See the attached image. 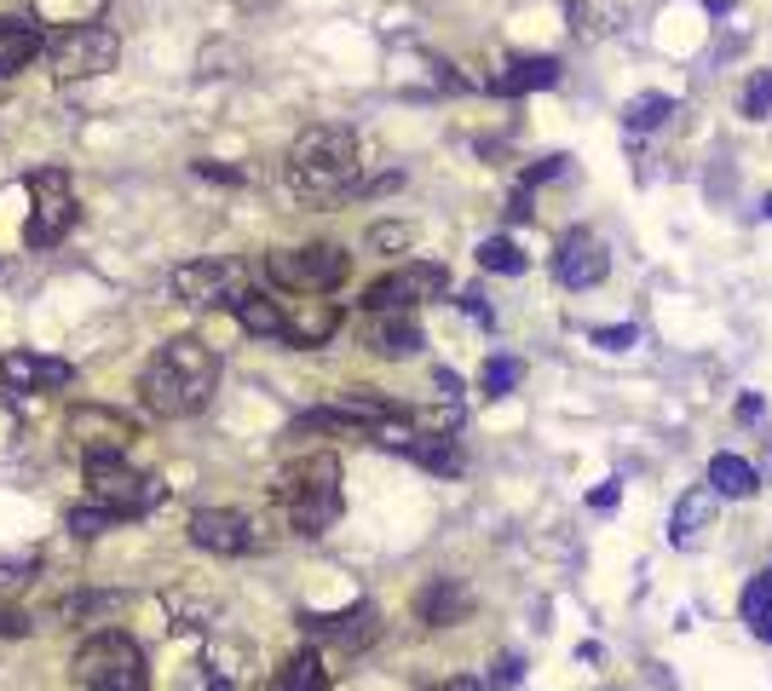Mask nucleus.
<instances>
[{
	"instance_id": "nucleus-1",
	"label": "nucleus",
	"mask_w": 772,
	"mask_h": 691,
	"mask_svg": "<svg viewBox=\"0 0 772 691\" xmlns=\"http://www.w3.org/2000/svg\"><path fill=\"white\" fill-rule=\"evenodd\" d=\"M214 387H219V352L203 340H190V334L167 340L139 374V398L156 421H185V415L208 409Z\"/></svg>"
},
{
	"instance_id": "nucleus-2",
	"label": "nucleus",
	"mask_w": 772,
	"mask_h": 691,
	"mask_svg": "<svg viewBox=\"0 0 772 691\" xmlns=\"http://www.w3.org/2000/svg\"><path fill=\"white\" fill-rule=\"evenodd\" d=\"M358 173H363V162H358V133L352 127H306L289 145L283 185L300 202H317L323 207V202H341V196L363 191Z\"/></svg>"
},
{
	"instance_id": "nucleus-3",
	"label": "nucleus",
	"mask_w": 772,
	"mask_h": 691,
	"mask_svg": "<svg viewBox=\"0 0 772 691\" xmlns=\"http://www.w3.org/2000/svg\"><path fill=\"white\" fill-rule=\"evenodd\" d=\"M277 513L294 536H323L341 518V461L306 456L277 478Z\"/></svg>"
},
{
	"instance_id": "nucleus-4",
	"label": "nucleus",
	"mask_w": 772,
	"mask_h": 691,
	"mask_svg": "<svg viewBox=\"0 0 772 691\" xmlns=\"http://www.w3.org/2000/svg\"><path fill=\"white\" fill-rule=\"evenodd\" d=\"M76 691H150L145 651L133 645L121 629L92 634V640L76 651Z\"/></svg>"
},
{
	"instance_id": "nucleus-5",
	"label": "nucleus",
	"mask_w": 772,
	"mask_h": 691,
	"mask_svg": "<svg viewBox=\"0 0 772 691\" xmlns=\"http://www.w3.org/2000/svg\"><path fill=\"white\" fill-rule=\"evenodd\" d=\"M121 58L116 29L105 23H76V29H52L47 35V69L58 81H92V76H110Z\"/></svg>"
},
{
	"instance_id": "nucleus-6",
	"label": "nucleus",
	"mask_w": 772,
	"mask_h": 691,
	"mask_svg": "<svg viewBox=\"0 0 772 691\" xmlns=\"http://www.w3.org/2000/svg\"><path fill=\"white\" fill-rule=\"evenodd\" d=\"M265 276L289 294H329L352 276V254L334 242H306V249H277L265 260Z\"/></svg>"
},
{
	"instance_id": "nucleus-7",
	"label": "nucleus",
	"mask_w": 772,
	"mask_h": 691,
	"mask_svg": "<svg viewBox=\"0 0 772 691\" xmlns=\"http://www.w3.org/2000/svg\"><path fill=\"white\" fill-rule=\"evenodd\" d=\"M254 680H260V656H254V645H248V640L219 634V640H208V645L185 663L179 691H254Z\"/></svg>"
},
{
	"instance_id": "nucleus-8",
	"label": "nucleus",
	"mask_w": 772,
	"mask_h": 691,
	"mask_svg": "<svg viewBox=\"0 0 772 691\" xmlns=\"http://www.w3.org/2000/svg\"><path fill=\"white\" fill-rule=\"evenodd\" d=\"M87 502L110 507L116 518H145L162 502V484L150 473H133L121 456H87Z\"/></svg>"
},
{
	"instance_id": "nucleus-9",
	"label": "nucleus",
	"mask_w": 772,
	"mask_h": 691,
	"mask_svg": "<svg viewBox=\"0 0 772 691\" xmlns=\"http://www.w3.org/2000/svg\"><path fill=\"white\" fill-rule=\"evenodd\" d=\"M29 249H52V242L70 236L76 225V185H70V173H58V167H41V173H29Z\"/></svg>"
},
{
	"instance_id": "nucleus-10",
	"label": "nucleus",
	"mask_w": 772,
	"mask_h": 691,
	"mask_svg": "<svg viewBox=\"0 0 772 691\" xmlns=\"http://www.w3.org/2000/svg\"><path fill=\"white\" fill-rule=\"evenodd\" d=\"M174 294L196 311H237L254 289H248V276L243 265H231V260H190L174 271Z\"/></svg>"
},
{
	"instance_id": "nucleus-11",
	"label": "nucleus",
	"mask_w": 772,
	"mask_h": 691,
	"mask_svg": "<svg viewBox=\"0 0 772 691\" xmlns=\"http://www.w3.org/2000/svg\"><path fill=\"white\" fill-rule=\"evenodd\" d=\"M444 289H450V271L439 260H410V265L387 271L381 283H369L363 311H416L421 300H439Z\"/></svg>"
},
{
	"instance_id": "nucleus-12",
	"label": "nucleus",
	"mask_w": 772,
	"mask_h": 691,
	"mask_svg": "<svg viewBox=\"0 0 772 691\" xmlns=\"http://www.w3.org/2000/svg\"><path fill=\"white\" fill-rule=\"evenodd\" d=\"M190 542L203 547V553H219V559H243V553L260 547L254 518L237 513V507H203V513H190Z\"/></svg>"
},
{
	"instance_id": "nucleus-13",
	"label": "nucleus",
	"mask_w": 772,
	"mask_h": 691,
	"mask_svg": "<svg viewBox=\"0 0 772 691\" xmlns=\"http://www.w3.org/2000/svg\"><path fill=\"white\" fill-rule=\"evenodd\" d=\"M606 271H612V254H606V242H599L594 231H570L559 242L554 276L565 289H594V283H606Z\"/></svg>"
},
{
	"instance_id": "nucleus-14",
	"label": "nucleus",
	"mask_w": 772,
	"mask_h": 691,
	"mask_svg": "<svg viewBox=\"0 0 772 691\" xmlns=\"http://www.w3.org/2000/svg\"><path fill=\"white\" fill-rule=\"evenodd\" d=\"M76 380L70 358H47V352H12L0 363V387L7 392H63Z\"/></svg>"
},
{
	"instance_id": "nucleus-15",
	"label": "nucleus",
	"mask_w": 772,
	"mask_h": 691,
	"mask_svg": "<svg viewBox=\"0 0 772 691\" xmlns=\"http://www.w3.org/2000/svg\"><path fill=\"white\" fill-rule=\"evenodd\" d=\"M70 432H76V444H81V456H127V444L139 438L127 415L98 409V403H87V409L70 415Z\"/></svg>"
},
{
	"instance_id": "nucleus-16",
	"label": "nucleus",
	"mask_w": 772,
	"mask_h": 691,
	"mask_svg": "<svg viewBox=\"0 0 772 691\" xmlns=\"http://www.w3.org/2000/svg\"><path fill=\"white\" fill-rule=\"evenodd\" d=\"M363 346L375 358H416L421 352V323L416 311H363Z\"/></svg>"
},
{
	"instance_id": "nucleus-17",
	"label": "nucleus",
	"mask_w": 772,
	"mask_h": 691,
	"mask_svg": "<svg viewBox=\"0 0 772 691\" xmlns=\"http://www.w3.org/2000/svg\"><path fill=\"white\" fill-rule=\"evenodd\" d=\"M300 629H306L317 645H341V651H363L369 640H375V605H352V611H306L300 616Z\"/></svg>"
},
{
	"instance_id": "nucleus-18",
	"label": "nucleus",
	"mask_w": 772,
	"mask_h": 691,
	"mask_svg": "<svg viewBox=\"0 0 772 691\" xmlns=\"http://www.w3.org/2000/svg\"><path fill=\"white\" fill-rule=\"evenodd\" d=\"M467 611H473V594H467L456 576H432L416 594V616L427 622V629H456Z\"/></svg>"
},
{
	"instance_id": "nucleus-19",
	"label": "nucleus",
	"mask_w": 772,
	"mask_h": 691,
	"mask_svg": "<svg viewBox=\"0 0 772 691\" xmlns=\"http://www.w3.org/2000/svg\"><path fill=\"white\" fill-rule=\"evenodd\" d=\"M36 52H47V35L36 18H0V81L18 76Z\"/></svg>"
},
{
	"instance_id": "nucleus-20",
	"label": "nucleus",
	"mask_w": 772,
	"mask_h": 691,
	"mask_svg": "<svg viewBox=\"0 0 772 691\" xmlns=\"http://www.w3.org/2000/svg\"><path fill=\"white\" fill-rule=\"evenodd\" d=\"M554 81H559V58H514L501 76H490V93L519 98V93H543Z\"/></svg>"
},
{
	"instance_id": "nucleus-21",
	"label": "nucleus",
	"mask_w": 772,
	"mask_h": 691,
	"mask_svg": "<svg viewBox=\"0 0 772 691\" xmlns=\"http://www.w3.org/2000/svg\"><path fill=\"white\" fill-rule=\"evenodd\" d=\"M334 329H341V311H334L329 300H294L289 311V346H323Z\"/></svg>"
},
{
	"instance_id": "nucleus-22",
	"label": "nucleus",
	"mask_w": 772,
	"mask_h": 691,
	"mask_svg": "<svg viewBox=\"0 0 772 691\" xmlns=\"http://www.w3.org/2000/svg\"><path fill=\"white\" fill-rule=\"evenodd\" d=\"M715 507H721V490H715V484H692V490L675 502V518H668V536H675V542H692V536H697V531L715 518Z\"/></svg>"
},
{
	"instance_id": "nucleus-23",
	"label": "nucleus",
	"mask_w": 772,
	"mask_h": 691,
	"mask_svg": "<svg viewBox=\"0 0 772 691\" xmlns=\"http://www.w3.org/2000/svg\"><path fill=\"white\" fill-rule=\"evenodd\" d=\"M272 691H329V663H323V651H317V645L294 651L289 663L277 669Z\"/></svg>"
},
{
	"instance_id": "nucleus-24",
	"label": "nucleus",
	"mask_w": 772,
	"mask_h": 691,
	"mask_svg": "<svg viewBox=\"0 0 772 691\" xmlns=\"http://www.w3.org/2000/svg\"><path fill=\"white\" fill-rule=\"evenodd\" d=\"M110 0H29L36 23H52V29H76V23H98Z\"/></svg>"
},
{
	"instance_id": "nucleus-25",
	"label": "nucleus",
	"mask_w": 772,
	"mask_h": 691,
	"mask_svg": "<svg viewBox=\"0 0 772 691\" xmlns=\"http://www.w3.org/2000/svg\"><path fill=\"white\" fill-rule=\"evenodd\" d=\"M404 456H410V461H421L427 473H461V449H456V438H450V432H416Z\"/></svg>"
},
{
	"instance_id": "nucleus-26",
	"label": "nucleus",
	"mask_w": 772,
	"mask_h": 691,
	"mask_svg": "<svg viewBox=\"0 0 772 691\" xmlns=\"http://www.w3.org/2000/svg\"><path fill=\"white\" fill-rule=\"evenodd\" d=\"M231 318H237L248 334H265V340H283V334H289V311H277L265 294H248L237 311H231Z\"/></svg>"
},
{
	"instance_id": "nucleus-27",
	"label": "nucleus",
	"mask_w": 772,
	"mask_h": 691,
	"mask_svg": "<svg viewBox=\"0 0 772 691\" xmlns=\"http://www.w3.org/2000/svg\"><path fill=\"white\" fill-rule=\"evenodd\" d=\"M710 484H715V490L721 496H732V502H744V496H755V467L744 461V456H715L710 461Z\"/></svg>"
},
{
	"instance_id": "nucleus-28",
	"label": "nucleus",
	"mask_w": 772,
	"mask_h": 691,
	"mask_svg": "<svg viewBox=\"0 0 772 691\" xmlns=\"http://www.w3.org/2000/svg\"><path fill=\"white\" fill-rule=\"evenodd\" d=\"M744 622H750V634L772 645V565L744 587Z\"/></svg>"
},
{
	"instance_id": "nucleus-29",
	"label": "nucleus",
	"mask_w": 772,
	"mask_h": 691,
	"mask_svg": "<svg viewBox=\"0 0 772 691\" xmlns=\"http://www.w3.org/2000/svg\"><path fill=\"white\" fill-rule=\"evenodd\" d=\"M663 116H675V98L668 93H641V98H628V110H623L628 133H652Z\"/></svg>"
},
{
	"instance_id": "nucleus-30",
	"label": "nucleus",
	"mask_w": 772,
	"mask_h": 691,
	"mask_svg": "<svg viewBox=\"0 0 772 691\" xmlns=\"http://www.w3.org/2000/svg\"><path fill=\"white\" fill-rule=\"evenodd\" d=\"M36 553H18V559H0V611H18L12 600L29 587V576H36Z\"/></svg>"
},
{
	"instance_id": "nucleus-31",
	"label": "nucleus",
	"mask_w": 772,
	"mask_h": 691,
	"mask_svg": "<svg viewBox=\"0 0 772 691\" xmlns=\"http://www.w3.org/2000/svg\"><path fill=\"white\" fill-rule=\"evenodd\" d=\"M519 380H525V363H519V358H490L485 374H479V392H485V398H508Z\"/></svg>"
},
{
	"instance_id": "nucleus-32",
	"label": "nucleus",
	"mask_w": 772,
	"mask_h": 691,
	"mask_svg": "<svg viewBox=\"0 0 772 691\" xmlns=\"http://www.w3.org/2000/svg\"><path fill=\"white\" fill-rule=\"evenodd\" d=\"M479 265L485 271H501V276H519L525 271V254H519V242L490 236V242H479Z\"/></svg>"
},
{
	"instance_id": "nucleus-33",
	"label": "nucleus",
	"mask_w": 772,
	"mask_h": 691,
	"mask_svg": "<svg viewBox=\"0 0 772 691\" xmlns=\"http://www.w3.org/2000/svg\"><path fill=\"white\" fill-rule=\"evenodd\" d=\"M110 525H116V513H110V507H98V502H81V507H70V531H76L81 542L105 536Z\"/></svg>"
},
{
	"instance_id": "nucleus-34",
	"label": "nucleus",
	"mask_w": 772,
	"mask_h": 691,
	"mask_svg": "<svg viewBox=\"0 0 772 691\" xmlns=\"http://www.w3.org/2000/svg\"><path fill=\"white\" fill-rule=\"evenodd\" d=\"M766 110H772V69H755L750 87H744V116H750V121H761Z\"/></svg>"
},
{
	"instance_id": "nucleus-35",
	"label": "nucleus",
	"mask_w": 772,
	"mask_h": 691,
	"mask_svg": "<svg viewBox=\"0 0 772 691\" xmlns=\"http://www.w3.org/2000/svg\"><path fill=\"white\" fill-rule=\"evenodd\" d=\"M369 249H381V254H404L410 249V242H416V231L410 225H369Z\"/></svg>"
},
{
	"instance_id": "nucleus-36",
	"label": "nucleus",
	"mask_w": 772,
	"mask_h": 691,
	"mask_svg": "<svg viewBox=\"0 0 772 691\" xmlns=\"http://www.w3.org/2000/svg\"><path fill=\"white\" fill-rule=\"evenodd\" d=\"M519 656L508 651V656H496V663H490V674H485V691H508V685H519Z\"/></svg>"
},
{
	"instance_id": "nucleus-37",
	"label": "nucleus",
	"mask_w": 772,
	"mask_h": 691,
	"mask_svg": "<svg viewBox=\"0 0 772 691\" xmlns=\"http://www.w3.org/2000/svg\"><path fill=\"white\" fill-rule=\"evenodd\" d=\"M641 340L634 323H617V329H594V346H606V352H628V346Z\"/></svg>"
},
{
	"instance_id": "nucleus-38",
	"label": "nucleus",
	"mask_w": 772,
	"mask_h": 691,
	"mask_svg": "<svg viewBox=\"0 0 772 691\" xmlns=\"http://www.w3.org/2000/svg\"><path fill=\"white\" fill-rule=\"evenodd\" d=\"M196 179H214V185H243L248 173H243V167H219V162H196Z\"/></svg>"
},
{
	"instance_id": "nucleus-39",
	"label": "nucleus",
	"mask_w": 772,
	"mask_h": 691,
	"mask_svg": "<svg viewBox=\"0 0 772 691\" xmlns=\"http://www.w3.org/2000/svg\"><path fill=\"white\" fill-rule=\"evenodd\" d=\"M432 380H439V398H444V403H456V398H461V380H456L450 369H439V374H432Z\"/></svg>"
},
{
	"instance_id": "nucleus-40",
	"label": "nucleus",
	"mask_w": 772,
	"mask_h": 691,
	"mask_svg": "<svg viewBox=\"0 0 772 691\" xmlns=\"http://www.w3.org/2000/svg\"><path fill=\"white\" fill-rule=\"evenodd\" d=\"M461 311H467V318H479V323H490V305H485V294H461Z\"/></svg>"
},
{
	"instance_id": "nucleus-41",
	"label": "nucleus",
	"mask_w": 772,
	"mask_h": 691,
	"mask_svg": "<svg viewBox=\"0 0 772 691\" xmlns=\"http://www.w3.org/2000/svg\"><path fill=\"white\" fill-rule=\"evenodd\" d=\"M588 502H594V507H599V513H606V507H617V484H599V490H594V496H588Z\"/></svg>"
},
{
	"instance_id": "nucleus-42",
	"label": "nucleus",
	"mask_w": 772,
	"mask_h": 691,
	"mask_svg": "<svg viewBox=\"0 0 772 691\" xmlns=\"http://www.w3.org/2000/svg\"><path fill=\"white\" fill-rule=\"evenodd\" d=\"M737 421H761V398H744V403H737Z\"/></svg>"
},
{
	"instance_id": "nucleus-43",
	"label": "nucleus",
	"mask_w": 772,
	"mask_h": 691,
	"mask_svg": "<svg viewBox=\"0 0 772 691\" xmlns=\"http://www.w3.org/2000/svg\"><path fill=\"white\" fill-rule=\"evenodd\" d=\"M439 691H485V680H444Z\"/></svg>"
},
{
	"instance_id": "nucleus-44",
	"label": "nucleus",
	"mask_w": 772,
	"mask_h": 691,
	"mask_svg": "<svg viewBox=\"0 0 772 691\" xmlns=\"http://www.w3.org/2000/svg\"><path fill=\"white\" fill-rule=\"evenodd\" d=\"M766 214H772V196H766Z\"/></svg>"
}]
</instances>
